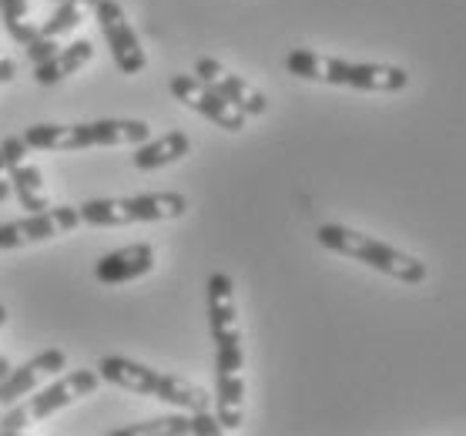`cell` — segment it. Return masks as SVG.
Wrapping results in <instances>:
<instances>
[{
    "instance_id": "6da1fadb",
    "label": "cell",
    "mask_w": 466,
    "mask_h": 436,
    "mask_svg": "<svg viewBox=\"0 0 466 436\" xmlns=\"http://www.w3.org/2000/svg\"><path fill=\"white\" fill-rule=\"evenodd\" d=\"M208 332L215 342V416L222 430L245 423V342L235 306V282L228 272L208 276Z\"/></svg>"
},
{
    "instance_id": "7a4b0ae2",
    "label": "cell",
    "mask_w": 466,
    "mask_h": 436,
    "mask_svg": "<svg viewBox=\"0 0 466 436\" xmlns=\"http://www.w3.org/2000/svg\"><path fill=\"white\" fill-rule=\"evenodd\" d=\"M289 75L302 81L332 87H352V91H370V95H396L410 87V71L396 65H372V61H346V57H329V54L296 47L286 57Z\"/></svg>"
},
{
    "instance_id": "3957f363",
    "label": "cell",
    "mask_w": 466,
    "mask_h": 436,
    "mask_svg": "<svg viewBox=\"0 0 466 436\" xmlns=\"http://www.w3.org/2000/svg\"><path fill=\"white\" fill-rule=\"evenodd\" d=\"M21 138L31 151L135 148L151 138V125L135 117H101V121H81V125H34Z\"/></svg>"
},
{
    "instance_id": "277c9868",
    "label": "cell",
    "mask_w": 466,
    "mask_h": 436,
    "mask_svg": "<svg viewBox=\"0 0 466 436\" xmlns=\"http://www.w3.org/2000/svg\"><path fill=\"white\" fill-rule=\"evenodd\" d=\"M316 238L329 252L346 256V259H352V262H362V266L376 269V272L396 279V282H403V286H423L426 279H430L426 262H420L416 256L396 248V245L382 242L376 235L350 228V225H319Z\"/></svg>"
},
{
    "instance_id": "5b68a950",
    "label": "cell",
    "mask_w": 466,
    "mask_h": 436,
    "mask_svg": "<svg viewBox=\"0 0 466 436\" xmlns=\"http://www.w3.org/2000/svg\"><path fill=\"white\" fill-rule=\"evenodd\" d=\"M97 376L107 380L111 386H121L135 396H151V400H161L168 406H178V410H188V413H198V410H212V396L202 386L188 383L181 376H171V372H158L145 366V362L125 360V356H105L97 362Z\"/></svg>"
},
{
    "instance_id": "8992f818",
    "label": "cell",
    "mask_w": 466,
    "mask_h": 436,
    "mask_svg": "<svg viewBox=\"0 0 466 436\" xmlns=\"http://www.w3.org/2000/svg\"><path fill=\"white\" fill-rule=\"evenodd\" d=\"M97 386H101L97 370H75V372H67V376H54L51 386L34 390L31 396H24L21 403H14L7 413L0 416V436L27 433L34 423H44V420H51L54 413H61L67 406H75V403H81V400H87V396H95Z\"/></svg>"
},
{
    "instance_id": "52a82bcc",
    "label": "cell",
    "mask_w": 466,
    "mask_h": 436,
    "mask_svg": "<svg viewBox=\"0 0 466 436\" xmlns=\"http://www.w3.org/2000/svg\"><path fill=\"white\" fill-rule=\"evenodd\" d=\"M77 212H81V222L91 225V228L175 222L188 212V198L178 192H151L135 195V198H91Z\"/></svg>"
},
{
    "instance_id": "ba28073f",
    "label": "cell",
    "mask_w": 466,
    "mask_h": 436,
    "mask_svg": "<svg viewBox=\"0 0 466 436\" xmlns=\"http://www.w3.org/2000/svg\"><path fill=\"white\" fill-rule=\"evenodd\" d=\"M95 21L101 24V34H105L107 47H111V57L121 75L135 77L148 67V54L141 47L138 31L127 21L121 0H97L95 7Z\"/></svg>"
},
{
    "instance_id": "9c48e42d",
    "label": "cell",
    "mask_w": 466,
    "mask_h": 436,
    "mask_svg": "<svg viewBox=\"0 0 466 436\" xmlns=\"http://www.w3.org/2000/svg\"><path fill=\"white\" fill-rule=\"evenodd\" d=\"M77 225H81V212L75 205H47L44 212H31L17 222L0 225V252L24 248L34 242H51V238L75 232Z\"/></svg>"
},
{
    "instance_id": "30bf717a",
    "label": "cell",
    "mask_w": 466,
    "mask_h": 436,
    "mask_svg": "<svg viewBox=\"0 0 466 436\" xmlns=\"http://www.w3.org/2000/svg\"><path fill=\"white\" fill-rule=\"evenodd\" d=\"M64 370H67V352L64 350H44L34 360L11 366V372L0 380V416L7 413L14 403H21L24 396H31L34 390L51 383L54 376H61Z\"/></svg>"
},
{
    "instance_id": "8fae6325",
    "label": "cell",
    "mask_w": 466,
    "mask_h": 436,
    "mask_svg": "<svg viewBox=\"0 0 466 436\" xmlns=\"http://www.w3.org/2000/svg\"><path fill=\"white\" fill-rule=\"evenodd\" d=\"M171 95H175V101H181V105L191 107V111H198V115L215 121V125L225 131H242L245 121H248V115H245L242 107H235L232 101H225L218 91H212V87L205 85V81H198L195 75L171 77Z\"/></svg>"
},
{
    "instance_id": "7c38bea8",
    "label": "cell",
    "mask_w": 466,
    "mask_h": 436,
    "mask_svg": "<svg viewBox=\"0 0 466 436\" xmlns=\"http://www.w3.org/2000/svg\"><path fill=\"white\" fill-rule=\"evenodd\" d=\"M0 155L7 161L11 171V188L21 198V205L27 212H44L51 198H47V185H44V171L37 168V161L31 158V148L24 145L21 135L0 141Z\"/></svg>"
},
{
    "instance_id": "4fadbf2b",
    "label": "cell",
    "mask_w": 466,
    "mask_h": 436,
    "mask_svg": "<svg viewBox=\"0 0 466 436\" xmlns=\"http://www.w3.org/2000/svg\"><path fill=\"white\" fill-rule=\"evenodd\" d=\"M195 77L205 81L212 91H218L225 101H232L235 107H242L245 115H252V117L268 115V95L258 91L252 81H245L242 75L228 71L222 61H215V57H198V65H195Z\"/></svg>"
},
{
    "instance_id": "5bb4252c",
    "label": "cell",
    "mask_w": 466,
    "mask_h": 436,
    "mask_svg": "<svg viewBox=\"0 0 466 436\" xmlns=\"http://www.w3.org/2000/svg\"><path fill=\"white\" fill-rule=\"evenodd\" d=\"M95 7H97V0H61L51 21H44L41 27H37V34H34V41L27 44V57H31V65L47 61V57L61 47L64 37H67V34H75L77 27L95 14Z\"/></svg>"
},
{
    "instance_id": "9a60e30c",
    "label": "cell",
    "mask_w": 466,
    "mask_h": 436,
    "mask_svg": "<svg viewBox=\"0 0 466 436\" xmlns=\"http://www.w3.org/2000/svg\"><path fill=\"white\" fill-rule=\"evenodd\" d=\"M222 423L212 410H198V413H175V416H158L148 423H135L125 430H115L111 436H218Z\"/></svg>"
},
{
    "instance_id": "2e32d148",
    "label": "cell",
    "mask_w": 466,
    "mask_h": 436,
    "mask_svg": "<svg viewBox=\"0 0 466 436\" xmlns=\"http://www.w3.org/2000/svg\"><path fill=\"white\" fill-rule=\"evenodd\" d=\"M151 269H155V245L135 242L97 259L95 276H97V282H105V286H125V282L145 279Z\"/></svg>"
},
{
    "instance_id": "e0dca14e",
    "label": "cell",
    "mask_w": 466,
    "mask_h": 436,
    "mask_svg": "<svg viewBox=\"0 0 466 436\" xmlns=\"http://www.w3.org/2000/svg\"><path fill=\"white\" fill-rule=\"evenodd\" d=\"M91 61H95V44L71 41L67 47H57L47 61L34 65V77H37V85L54 87V85H61V81H67V77L81 75Z\"/></svg>"
},
{
    "instance_id": "ac0fdd59",
    "label": "cell",
    "mask_w": 466,
    "mask_h": 436,
    "mask_svg": "<svg viewBox=\"0 0 466 436\" xmlns=\"http://www.w3.org/2000/svg\"><path fill=\"white\" fill-rule=\"evenodd\" d=\"M188 151H191V138L185 131H165L161 138H148V141H141V145H135L131 161H135L138 171H158V168H165V165L181 161Z\"/></svg>"
},
{
    "instance_id": "d6986e66",
    "label": "cell",
    "mask_w": 466,
    "mask_h": 436,
    "mask_svg": "<svg viewBox=\"0 0 466 436\" xmlns=\"http://www.w3.org/2000/svg\"><path fill=\"white\" fill-rule=\"evenodd\" d=\"M0 21L21 47H27L37 34V24H31V0H0Z\"/></svg>"
},
{
    "instance_id": "ffe728a7",
    "label": "cell",
    "mask_w": 466,
    "mask_h": 436,
    "mask_svg": "<svg viewBox=\"0 0 466 436\" xmlns=\"http://www.w3.org/2000/svg\"><path fill=\"white\" fill-rule=\"evenodd\" d=\"M14 77H17V61L0 47V85H11Z\"/></svg>"
},
{
    "instance_id": "44dd1931",
    "label": "cell",
    "mask_w": 466,
    "mask_h": 436,
    "mask_svg": "<svg viewBox=\"0 0 466 436\" xmlns=\"http://www.w3.org/2000/svg\"><path fill=\"white\" fill-rule=\"evenodd\" d=\"M11 171H7V161H4V155H0V205L11 198Z\"/></svg>"
},
{
    "instance_id": "7402d4cb",
    "label": "cell",
    "mask_w": 466,
    "mask_h": 436,
    "mask_svg": "<svg viewBox=\"0 0 466 436\" xmlns=\"http://www.w3.org/2000/svg\"><path fill=\"white\" fill-rule=\"evenodd\" d=\"M7 372H11V360H7V356H0V380H4Z\"/></svg>"
},
{
    "instance_id": "603a6c76",
    "label": "cell",
    "mask_w": 466,
    "mask_h": 436,
    "mask_svg": "<svg viewBox=\"0 0 466 436\" xmlns=\"http://www.w3.org/2000/svg\"><path fill=\"white\" fill-rule=\"evenodd\" d=\"M7 322V306H0V326Z\"/></svg>"
},
{
    "instance_id": "cb8c5ba5",
    "label": "cell",
    "mask_w": 466,
    "mask_h": 436,
    "mask_svg": "<svg viewBox=\"0 0 466 436\" xmlns=\"http://www.w3.org/2000/svg\"><path fill=\"white\" fill-rule=\"evenodd\" d=\"M54 4H61V0H54Z\"/></svg>"
}]
</instances>
